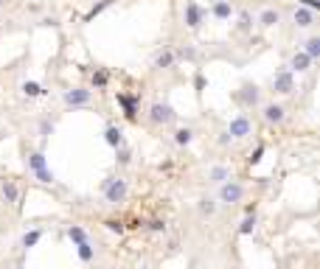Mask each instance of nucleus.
Wrapping results in <instances>:
<instances>
[{"label": "nucleus", "instance_id": "f257e3e1", "mask_svg": "<svg viewBox=\"0 0 320 269\" xmlns=\"http://www.w3.org/2000/svg\"><path fill=\"white\" fill-rule=\"evenodd\" d=\"M242 199H244V185L236 182V180L222 182L219 191H216V202H219V205H239Z\"/></svg>", "mask_w": 320, "mask_h": 269}, {"label": "nucleus", "instance_id": "6e6552de", "mask_svg": "<svg viewBox=\"0 0 320 269\" xmlns=\"http://www.w3.org/2000/svg\"><path fill=\"white\" fill-rule=\"evenodd\" d=\"M228 180H233L230 166L216 163V166H211V168H208V182H211V185H222V182H228Z\"/></svg>", "mask_w": 320, "mask_h": 269}, {"label": "nucleus", "instance_id": "4be33fe9", "mask_svg": "<svg viewBox=\"0 0 320 269\" xmlns=\"http://www.w3.org/2000/svg\"><path fill=\"white\" fill-rule=\"evenodd\" d=\"M174 64V50H160L155 56V68H171Z\"/></svg>", "mask_w": 320, "mask_h": 269}, {"label": "nucleus", "instance_id": "9b49d317", "mask_svg": "<svg viewBox=\"0 0 320 269\" xmlns=\"http://www.w3.org/2000/svg\"><path fill=\"white\" fill-rule=\"evenodd\" d=\"M236 98H239V104H244V106H256L258 104V87L256 84H244Z\"/></svg>", "mask_w": 320, "mask_h": 269}, {"label": "nucleus", "instance_id": "39448f33", "mask_svg": "<svg viewBox=\"0 0 320 269\" xmlns=\"http://www.w3.org/2000/svg\"><path fill=\"white\" fill-rule=\"evenodd\" d=\"M228 134H230V140H244L247 134H253V124H250L247 115H236L228 126Z\"/></svg>", "mask_w": 320, "mask_h": 269}, {"label": "nucleus", "instance_id": "473e14b6", "mask_svg": "<svg viewBox=\"0 0 320 269\" xmlns=\"http://www.w3.org/2000/svg\"><path fill=\"white\" fill-rule=\"evenodd\" d=\"M115 152H118V163L127 166L129 163V149H124V146H121V149H115Z\"/></svg>", "mask_w": 320, "mask_h": 269}, {"label": "nucleus", "instance_id": "f8f14e48", "mask_svg": "<svg viewBox=\"0 0 320 269\" xmlns=\"http://www.w3.org/2000/svg\"><path fill=\"white\" fill-rule=\"evenodd\" d=\"M292 22L298 26V28H309V26H314V12H309V8H295L292 12Z\"/></svg>", "mask_w": 320, "mask_h": 269}, {"label": "nucleus", "instance_id": "7ed1b4c3", "mask_svg": "<svg viewBox=\"0 0 320 269\" xmlns=\"http://www.w3.org/2000/svg\"><path fill=\"white\" fill-rule=\"evenodd\" d=\"M29 168H31V174H34L40 182H45V185L57 180V177H54V171L48 168V163H45V154H43V152H34V154L29 157Z\"/></svg>", "mask_w": 320, "mask_h": 269}, {"label": "nucleus", "instance_id": "a211bd4d", "mask_svg": "<svg viewBox=\"0 0 320 269\" xmlns=\"http://www.w3.org/2000/svg\"><path fill=\"white\" fill-rule=\"evenodd\" d=\"M278 20H281V12H278V8H264L261 14H258V22H261L264 28H272Z\"/></svg>", "mask_w": 320, "mask_h": 269}, {"label": "nucleus", "instance_id": "cd10ccee", "mask_svg": "<svg viewBox=\"0 0 320 269\" xmlns=\"http://www.w3.org/2000/svg\"><path fill=\"white\" fill-rule=\"evenodd\" d=\"M68 238L73 241V244H82V241H87V236H85V230H82V227H68Z\"/></svg>", "mask_w": 320, "mask_h": 269}, {"label": "nucleus", "instance_id": "a878e982", "mask_svg": "<svg viewBox=\"0 0 320 269\" xmlns=\"http://www.w3.org/2000/svg\"><path fill=\"white\" fill-rule=\"evenodd\" d=\"M118 104L124 106V110H127V118H135V98H129V96H118Z\"/></svg>", "mask_w": 320, "mask_h": 269}, {"label": "nucleus", "instance_id": "2eb2a0df", "mask_svg": "<svg viewBox=\"0 0 320 269\" xmlns=\"http://www.w3.org/2000/svg\"><path fill=\"white\" fill-rule=\"evenodd\" d=\"M211 14L216 17V20H230V14H233V6H230V0H216L211 8Z\"/></svg>", "mask_w": 320, "mask_h": 269}, {"label": "nucleus", "instance_id": "393cba45", "mask_svg": "<svg viewBox=\"0 0 320 269\" xmlns=\"http://www.w3.org/2000/svg\"><path fill=\"white\" fill-rule=\"evenodd\" d=\"M23 92H26V96H29V98H37V96H43V87L37 84V82H23Z\"/></svg>", "mask_w": 320, "mask_h": 269}, {"label": "nucleus", "instance_id": "e433bc0d", "mask_svg": "<svg viewBox=\"0 0 320 269\" xmlns=\"http://www.w3.org/2000/svg\"><path fill=\"white\" fill-rule=\"evenodd\" d=\"M0 3H3V0H0Z\"/></svg>", "mask_w": 320, "mask_h": 269}, {"label": "nucleus", "instance_id": "72a5a7b5", "mask_svg": "<svg viewBox=\"0 0 320 269\" xmlns=\"http://www.w3.org/2000/svg\"><path fill=\"white\" fill-rule=\"evenodd\" d=\"M180 56L188 59V62H194V59H197V50H194V48H183V50H180Z\"/></svg>", "mask_w": 320, "mask_h": 269}, {"label": "nucleus", "instance_id": "f704fd0d", "mask_svg": "<svg viewBox=\"0 0 320 269\" xmlns=\"http://www.w3.org/2000/svg\"><path fill=\"white\" fill-rule=\"evenodd\" d=\"M40 132H43V138H48V134L54 132V124H51V120H43V124H40Z\"/></svg>", "mask_w": 320, "mask_h": 269}, {"label": "nucleus", "instance_id": "c85d7f7f", "mask_svg": "<svg viewBox=\"0 0 320 269\" xmlns=\"http://www.w3.org/2000/svg\"><path fill=\"white\" fill-rule=\"evenodd\" d=\"M110 6H113V0H101V3H96V6H93L90 12H87L85 20H93L96 14H101V12H104V8H110Z\"/></svg>", "mask_w": 320, "mask_h": 269}, {"label": "nucleus", "instance_id": "5701e85b", "mask_svg": "<svg viewBox=\"0 0 320 269\" xmlns=\"http://www.w3.org/2000/svg\"><path fill=\"white\" fill-rule=\"evenodd\" d=\"M256 213L253 216H244L242 219V224H239V236H253V230H256Z\"/></svg>", "mask_w": 320, "mask_h": 269}, {"label": "nucleus", "instance_id": "9d476101", "mask_svg": "<svg viewBox=\"0 0 320 269\" xmlns=\"http://www.w3.org/2000/svg\"><path fill=\"white\" fill-rule=\"evenodd\" d=\"M0 196L6 205H17V199H20V188H17L15 180H3L0 182Z\"/></svg>", "mask_w": 320, "mask_h": 269}, {"label": "nucleus", "instance_id": "bb28decb", "mask_svg": "<svg viewBox=\"0 0 320 269\" xmlns=\"http://www.w3.org/2000/svg\"><path fill=\"white\" fill-rule=\"evenodd\" d=\"M253 14L250 12H239V31H253Z\"/></svg>", "mask_w": 320, "mask_h": 269}, {"label": "nucleus", "instance_id": "c9c22d12", "mask_svg": "<svg viewBox=\"0 0 320 269\" xmlns=\"http://www.w3.org/2000/svg\"><path fill=\"white\" fill-rule=\"evenodd\" d=\"M219 143H222V146H228V143H233V140H230V134L225 132V134H222V138H219Z\"/></svg>", "mask_w": 320, "mask_h": 269}, {"label": "nucleus", "instance_id": "423d86ee", "mask_svg": "<svg viewBox=\"0 0 320 269\" xmlns=\"http://www.w3.org/2000/svg\"><path fill=\"white\" fill-rule=\"evenodd\" d=\"M93 98V92L85 87H73V90H65V104L68 106H87Z\"/></svg>", "mask_w": 320, "mask_h": 269}, {"label": "nucleus", "instance_id": "ddd939ff", "mask_svg": "<svg viewBox=\"0 0 320 269\" xmlns=\"http://www.w3.org/2000/svg\"><path fill=\"white\" fill-rule=\"evenodd\" d=\"M309 64H312V59H309L303 50H300V54H295V56L289 59L286 70H289V73H306V70H309Z\"/></svg>", "mask_w": 320, "mask_h": 269}, {"label": "nucleus", "instance_id": "b1692460", "mask_svg": "<svg viewBox=\"0 0 320 269\" xmlns=\"http://www.w3.org/2000/svg\"><path fill=\"white\" fill-rule=\"evenodd\" d=\"M76 252H79V258H82V261H93V255H96V250L90 247V241H82V244H76Z\"/></svg>", "mask_w": 320, "mask_h": 269}, {"label": "nucleus", "instance_id": "aec40b11", "mask_svg": "<svg viewBox=\"0 0 320 269\" xmlns=\"http://www.w3.org/2000/svg\"><path fill=\"white\" fill-rule=\"evenodd\" d=\"M303 54L309 59H320V36H309V40H306V48H303Z\"/></svg>", "mask_w": 320, "mask_h": 269}, {"label": "nucleus", "instance_id": "dca6fc26", "mask_svg": "<svg viewBox=\"0 0 320 269\" xmlns=\"http://www.w3.org/2000/svg\"><path fill=\"white\" fill-rule=\"evenodd\" d=\"M104 140H107V146H113V149H121V146H124V132H121L118 126H107Z\"/></svg>", "mask_w": 320, "mask_h": 269}, {"label": "nucleus", "instance_id": "c756f323", "mask_svg": "<svg viewBox=\"0 0 320 269\" xmlns=\"http://www.w3.org/2000/svg\"><path fill=\"white\" fill-rule=\"evenodd\" d=\"M107 78H110V76H107V70H96V73H93V84H96V87H104Z\"/></svg>", "mask_w": 320, "mask_h": 269}, {"label": "nucleus", "instance_id": "4468645a", "mask_svg": "<svg viewBox=\"0 0 320 269\" xmlns=\"http://www.w3.org/2000/svg\"><path fill=\"white\" fill-rule=\"evenodd\" d=\"M261 112H264V120H267V124H281V120L286 118V112H284V106L281 104H267Z\"/></svg>", "mask_w": 320, "mask_h": 269}, {"label": "nucleus", "instance_id": "412c9836", "mask_svg": "<svg viewBox=\"0 0 320 269\" xmlns=\"http://www.w3.org/2000/svg\"><path fill=\"white\" fill-rule=\"evenodd\" d=\"M191 140H194V132L188 126H180L177 132H174V143H177V146H188Z\"/></svg>", "mask_w": 320, "mask_h": 269}, {"label": "nucleus", "instance_id": "f03ea898", "mask_svg": "<svg viewBox=\"0 0 320 269\" xmlns=\"http://www.w3.org/2000/svg\"><path fill=\"white\" fill-rule=\"evenodd\" d=\"M127 194H129L127 180L113 177V180H107V182H104V199L110 202V205H118V202H124V199H127Z\"/></svg>", "mask_w": 320, "mask_h": 269}, {"label": "nucleus", "instance_id": "2f4dec72", "mask_svg": "<svg viewBox=\"0 0 320 269\" xmlns=\"http://www.w3.org/2000/svg\"><path fill=\"white\" fill-rule=\"evenodd\" d=\"M261 154H264V146H258V149L253 152V154H250V157H247V163H250V166H256L258 160H261Z\"/></svg>", "mask_w": 320, "mask_h": 269}, {"label": "nucleus", "instance_id": "1a4fd4ad", "mask_svg": "<svg viewBox=\"0 0 320 269\" xmlns=\"http://www.w3.org/2000/svg\"><path fill=\"white\" fill-rule=\"evenodd\" d=\"M202 20H205V12H202L194 0L191 3H185V26H188V28H199Z\"/></svg>", "mask_w": 320, "mask_h": 269}, {"label": "nucleus", "instance_id": "20e7f679", "mask_svg": "<svg viewBox=\"0 0 320 269\" xmlns=\"http://www.w3.org/2000/svg\"><path fill=\"white\" fill-rule=\"evenodd\" d=\"M174 118H177V112H174L169 104H160V101H157V104L149 106V120L155 126H166V124H171Z\"/></svg>", "mask_w": 320, "mask_h": 269}, {"label": "nucleus", "instance_id": "0eeeda50", "mask_svg": "<svg viewBox=\"0 0 320 269\" xmlns=\"http://www.w3.org/2000/svg\"><path fill=\"white\" fill-rule=\"evenodd\" d=\"M295 90V82H292V73L286 70H278L275 76H272V92H281V96H286V92Z\"/></svg>", "mask_w": 320, "mask_h": 269}, {"label": "nucleus", "instance_id": "f3484780", "mask_svg": "<svg viewBox=\"0 0 320 269\" xmlns=\"http://www.w3.org/2000/svg\"><path fill=\"white\" fill-rule=\"evenodd\" d=\"M216 208H219V202H216L213 196H202V199L197 202V210H199V216H208V219H211L213 213H216Z\"/></svg>", "mask_w": 320, "mask_h": 269}, {"label": "nucleus", "instance_id": "6ab92c4d", "mask_svg": "<svg viewBox=\"0 0 320 269\" xmlns=\"http://www.w3.org/2000/svg\"><path fill=\"white\" fill-rule=\"evenodd\" d=\"M40 238H43V230H29V233L20 238V247L23 250H31V247H37V244H40Z\"/></svg>", "mask_w": 320, "mask_h": 269}, {"label": "nucleus", "instance_id": "7c9ffc66", "mask_svg": "<svg viewBox=\"0 0 320 269\" xmlns=\"http://www.w3.org/2000/svg\"><path fill=\"white\" fill-rule=\"evenodd\" d=\"M149 230H152V233H166V222L163 219H152L149 222Z\"/></svg>", "mask_w": 320, "mask_h": 269}]
</instances>
